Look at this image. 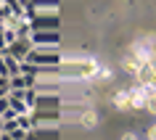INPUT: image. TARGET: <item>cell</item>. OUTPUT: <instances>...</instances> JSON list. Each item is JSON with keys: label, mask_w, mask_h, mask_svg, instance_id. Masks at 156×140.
<instances>
[{"label": "cell", "mask_w": 156, "mask_h": 140, "mask_svg": "<svg viewBox=\"0 0 156 140\" xmlns=\"http://www.w3.org/2000/svg\"><path fill=\"white\" fill-rule=\"evenodd\" d=\"M27 11H58V0H27Z\"/></svg>", "instance_id": "obj_10"}, {"label": "cell", "mask_w": 156, "mask_h": 140, "mask_svg": "<svg viewBox=\"0 0 156 140\" xmlns=\"http://www.w3.org/2000/svg\"><path fill=\"white\" fill-rule=\"evenodd\" d=\"M122 140H140V138L135 135V132H124V135H122Z\"/></svg>", "instance_id": "obj_19"}, {"label": "cell", "mask_w": 156, "mask_h": 140, "mask_svg": "<svg viewBox=\"0 0 156 140\" xmlns=\"http://www.w3.org/2000/svg\"><path fill=\"white\" fill-rule=\"evenodd\" d=\"M146 140H156V124H151V127H148V132H146Z\"/></svg>", "instance_id": "obj_18"}, {"label": "cell", "mask_w": 156, "mask_h": 140, "mask_svg": "<svg viewBox=\"0 0 156 140\" xmlns=\"http://www.w3.org/2000/svg\"><path fill=\"white\" fill-rule=\"evenodd\" d=\"M111 79H114V69L106 66V64H101L98 66V74L93 77V82H111Z\"/></svg>", "instance_id": "obj_14"}, {"label": "cell", "mask_w": 156, "mask_h": 140, "mask_svg": "<svg viewBox=\"0 0 156 140\" xmlns=\"http://www.w3.org/2000/svg\"><path fill=\"white\" fill-rule=\"evenodd\" d=\"M146 87V85H143ZM143 108H146L148 114L156 116V87H146V98H143Z\"/></svg>", "instance_id": "obj_12"}, {"label": "cell", "mask_w": 156, "mask_h": 140, "mask_svg": "<svg viewBox=\"0 0 156 140\" xmlns=\"http://www.w3.org/2000/svg\"><path fill=\"white\" fill-rule=\"evenodd\" d=\"M29 50H32V42H29V37H19L16 42H11V45H8V53H11L13 58H19L21 64L27 61Z\"/></svg>", "instance_id": "obj_7"}, {"label": "cell", "mask_w": 156, "mask_h": 140, "mask_svg": "<svg viewBox=\"0 0 156 140\" xmlns=\"http://www.w3.org/2000/svg\"><path fill=\"white\" fill-rule=\"evenodd\" d=\"M0 135H3V130H0Z\"/></svg>", "instance_id": "obj_23"}, {"label": "cell", "mask_w": 156, "mask_h": 140, "mask_svg": "<svg viewBox=\"0 0 156 140\" xmlns=\"http://www.w3.org/2000/svg\"><path fill=\"white\" fill-rule=\"evenodd\" d=\"M98 61L90 56L85 58H61V64L56 66V77L66 79V82H93V77L98 74Z\"/></svg>", "instance_id": "obj_1"}, {"label": "cell", "mask_w": 156, "mask_h": 140, "mask_svg": "<svg viewBox=\"0 0 156 140\" xmlns=\"http://www.w3.org/2000/svg\"><path fill=\"white\" fill-rule=\"evenodd\" d=\"M111 106L116 108V111H132V103H130V93L127 90H116L114 95H111Z\"/></svg>", "instance_id": "obj_9"}, {"label": "cell", "mask_w": 156, "mask_h": 140, "mask_svg": "<svg viewBox=\"0 0 156 140\" xmlns=\"http://www.w3.org/2000/svg\"><path fill=\"white\" fill-rule=\"evenodd\" d=\"M3 3H5V0H0V5H3Z\"/></svg>", "instance_id": "obj_22"}, {"label": "cell", "mask_w": 156, "mask_h": 140, "mask_svg": "<svg viewBox=\"0 0 156 140\" xmlns=\"http://www.w3.org/2000/svg\"><path fill=\"white\" fill-rule=\"evenodd\" d=\"M32 32H58V11H32L27 13Z\"/></svg>", "instance_id": "obj_2"}, {"label": "cell", "mask_w": 156, "mask_h": 140, "mask_svg": "<svg viewBox=\"0 0 156 140\" xmlns=\"http://www.w3.org/2000/svg\"><path fill=\"white\" fill-rule=\"evenodd\" d=\"M13 32H16V37H29L32 34V26H29V19H19L16 21V26H13Z\"/></svg>", "instance_id": "obj_15"}, {"label": "cell", "mask_w": 156, "mask_h": 140, "mask_svg": "<svg viewBox=\"0 0 156 140\" xmlns=\"http://www.w3.org/2000/svg\"><path fill=\"white\" fill-rule=\"evenodd\" d=\"M0 32H3V21H0Z\"/></svg>", "instance_id": "obj_21"}, {"label": "cell", "mask_w": 156, "mask_h": 140, "mask_svg": "<svg viewBox=\"0 0 156 140\" xmlns=\"http://www.w3.org/2000/svg\"><path fill=\"white\" fill-rule=\"evenodd\" d=\"M127 93H130V103H132V108H143L146 87H143V85H132V87H127Z\"/></svg>", "instance_id": "obj_11"}, {"label": "cell", "mask_w": 156, "mask_h": 140, "mask_svg": "<svg viewBox=\"0 0 156 140\" xmlns=\"http://www.w3.org/2000/svg\"><path fill=\"white\" fill-rule=\"evenodd\" d=\"M16 127H19V130H24V132H32V130H34L32 114H19V116H16Z\"/></svg>", "instance_id": "obj_16"}, {"label": "cell", "mask_w": 156, "mask_h": 140, "mask_svg": "<svg viewBox=\"0 0 156 140\" xmlns=\"http://www.w3.org/2000/svg\"><path fill=\"white\" fill-rule=\"evenodd\" d=\"M0 140H13V135H11V132H3V135H0Z\"/></svg>", "instance_id": "obj_20"}, {"label": "cell", "mask_w": 156, "mask_h": 140, "mask_svg": "<svg viewBox=\"0 0 156 140\" xmlns=\"http://www.w3.org/2000/svg\"><path fill=\"white\" fill-rule=\"evenodd\" d=\"M29 42H32V48H50V50H58V32H32L29 34Z\"/></svg>", "instance_id": "obj_4"}, {"label": "cell", "mask_w": 156, "mask_h": 140, "mask_svg": "<svg viewBox=\"0 0 156 140\" xmlns=\"http://www.w3.org/2000/svg\"><path fill=\"white\" fill-rule=\"evenodd\" d=\"M119 66H122V72H127V74H132V77H135V74L140 72V64L130 56V53H127V56L122 58V64H119Z\"/></svg>", "instance_id": "obj_13"}, {"label": "cell", "mask_w": 156, "mask_h": 140, "mask_svg": "<svg viewBox=\"0 0 156 140\" xmlns=\"http://www.w3.org/2000/svg\"><path fill=\"white\" fill-rule=\"evenodd\" d=\"M8 103H11V111L13 114H32V106L24 100V90L21 93H8Z\"/></svg>", "instance_id": "obj_8"}, {"label": "cell", "mask_w": 156, "mask_h": 140, "mask_svg": "<svg viewBox=\"0 0 156 140\" xmlns=\"http://www.w3.org/2000/svg\"><path fill=\"white\" fill-rule=\"evenodd\" d=\"M0 53H8V42H5V34L0 32Z\"/></svg>", "instance_id": "obj_17"}, {"label": "cell", "mask_w": 156, "mask_h": 140, "mask_svg": "<svg viewBox=\"0 0 156 140\" xmlns=\"http://www.w3.org/2000/svg\"><path fill=\"white\" fill-rule=\"evenodd\" d=\"M24 64L40 66V69H48V66H58V64H61V53H58V50H50V48H32Z\"/></svg>", "instance_id": "obj_3"}, {"label": "cell", "mask_w": 156, "mask_h": 140, "mask_svg": "<svg viewBox=\"0 0 156 140\" xmlns=\"http://www.w3.org/2000/svg\"><path fill=\"white\" fill-rule=\"evenodd\" d=\"M98 111L90 106H82L77 108V114H74V122H77V127H82V130H93V127H98Z\"/></svg>", "instance_id": "obj_5"}, {"label": "cell", "mask_w": 156, "mask_h": 140, "mask_svg": "<svg viewBox=\"0 0 156 140\" xmlns=\"http://www.w3.org/2000/svg\"><path fill=\"white\" fill-rule=\"evenodd\" d=\"M138 85H146V87H156V58H151L148 64L140 66V72L135 74Z\"/></svg>", "instance_id": "obj_6"}]
</instances>
